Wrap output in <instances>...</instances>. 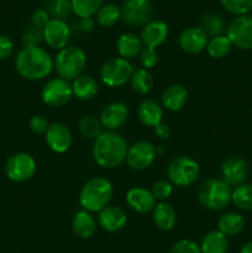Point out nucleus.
I'll use <instances>...</instances> for the list:
<instances>
[{
	"label": "nucleus",
	"mask_w": 252,
	"mask_h": 253,
	"mask_svg": "<svg viewBox=\"0 0 252 253\" xmlns=\"http://www.w3.org/2000/svg\"><path fill=\"white\" fill-rule=\"evenodd\" d=\"M127 151L126 140L115 131H105L94 140V161L96 165L106 169H113L123 165Z\"/></svg>",
	"instance_id": "nucleus-1"
},
{
	"label": "nucleus",
	"mask_w": 252,
	"mask_h": 253,
	"mask_svg": "<svg viewBox=\"0 0 252 253\" xmlns=\"http://www.w3.org/2000/svg\"><path fill=\"white\" fill-rule=\"evenodd\" d=\"M17 73L29 81H39L48 76L54 68L53 58L40 46L24 47L15 59Z\"/></svg>",
	"instance_id": "nucleus-2"
},
{
	"label": "nucleus",
	"mask_w": 252,
	"mask_h": 253,
	"mask_svg": "<svg viewBox=\"0 0 252 253\" xmlns=\"http://www.w3.org/2000/svg\"><path fill=\"white\" fill-rule=\"evenodd\" d=\"M114 194L110 180L103 177H94L82 187L79 203L88 212H99L106 208Z\"/></svg>",
	"instance_id": "nucleus-3"
},
{
	"label": "nucleus",
	"mask_w": 252,
	"mask_h": 253,
	"mask_svg": "<svg viewBox=\"0 0 252 253\" xmlns=\"http://www.w3.org/2000/svg\"><path fill=\"white\" fill-rule=\"evenodd\" d=\"M54 69L59 78L64 81H74L82 76L86 66V54L81 47L67 46L59 49L53 61Z\"/></svg>",
	"instance_id": "nucleus-4"
},
{
	"label": "nucleus",
	"mask_w": 252,
	"mask_h": 253,
	"mask_svg": "<svg viewBox=\"0 0 252 253\" xmlns=\"http://www.w3.org/2000/svg\"><path fill=\"white\" fill-rule=\"evenodd\" d=\"M231 188L220 178H209L202 183L198 190L200 204L209 210H224L231 202Z\"/></svg>",
	"instance_id": "nucleus-5"
},
{
	"label": "nucleus",
	"mask_w": 252,
	"mask_h": 253,
	"mask_svg": "<svg viewBox=\"0 0 252 253\" xmlns=\"http://www.w3.org/2000/svg\"><path fill=\"white\" fill-rule=\"evenodd\" d=\"M200 174V167L198 162L188 156H179L173 158L167 168V175L169 182L175 187H189Z\"/></svg>",
	"instance_id": "nucleus-6"
},
{
	"label": "nucleus",
	"mask_w": 252,
	"mask_h": 253,
	"mask_svg": "<svg viewBox=\"0 0 252 253\" xmlns=\"http://www.w3.org/2000/svg\"><path fill=\"white\" fill-rule=\"evenodd\" d=\"M133 73V66L128 59L123 57H113L104 62L100 69V78L105 85L119 88L130 82Z\"/></svg>",
	"instance_id": "nucleus-7"
},
{
	"label": "nucleus",
	"mask_w": 252,
	"mask_h": 253,
	"mask_svg": "<svg viewBox=\"0 0 252 253\" xmlns=\"http://www.w3.org/2000/svg\"><path fill=\"white\" fill-rule=\"evenodd\" d=\"M73 96L72 85L62 78H52L44 83L41 90V99L51 108H61L69 103Z\"/></svg>",
	"instance_id": "nucleus-8"
},
{
	"label": "nucleus",
	"mask_w": 252,
	"mask_h": 253,
	"mask_svg": "<svg viewBox=\"0 0 252 253\" xmlns=\"http://www.w3.org/2000/svg\"><path fill=\"white\" fill-rule=\"evenodd\" d=\"M121 9V20L130 26H145L152 19L151 0H125Z\"/></svg>",
	"instance_id": "nucleus-9"
},
{
	"label": "nucleus",
	"mask_w": 252,
	"mask_h": 253,
	"mask_svg": "<svg viewBox=\"0 0 252 253\" xmlns=\"http://www.w3.org/2000/svg\"><path fill=\"white\" fill-rule=\"evenodd\" d=\"M35 172H36V162L29 153H15L5 165V174L12 182H26L34 177Z\"/></svg>",
	"instance_id": "nucleus-10"
},
{
	"label": "nucleus",
	"mask_w": 252,
	"mask_h": 253,
	"mask_svg": "<svg viewBox=\"0 0 252 253\" xmlns=\"http://www.w3.org/2000/svg\"><path fill=\"white\" fill-rule=\"evenodd\" d=\"M226 36L231 41L232 46L245 51L252 49V17L247 15L235 17L227 25Z\"/></svg>",
	"instance_id": "nucleus-11"
},
{
	"label": "nucleus",
	"mask_w": 252,
	"mask_h": 253,
	"mask_svg": "<svg viewBox=\"0 0 252 253\" xmlns=\"http://www.w3.org/2000/svg\"><path fill=\"white\" fill-rule=\"evenodd\" d=\"M157 156L156 147L148 141H137L128 147L126 162L128 167L136 170H143L150 167Z\"/></svg>",
	"instance_id": "nucleus-12"
},
{
	"label": "nucleus",
	"mask_w": 252,
	"mask_h": 253,
	"mask_svg": "<svg viewBox=\"0 0 252 253\" xmlns=\"http://www.w3.org/2000/svg\"><path fill=\"white\" fill-rule=\"evenodd\" d=\"M42 31H43V41L51 48H64L71 40V27L63 20L51 19Z\"/></svg>",
	"instance_id": "nucleus-13"
},
{
	"label": "nucleus",
	"mask_w": 252,
	"mask_h": 253,
	"mask_svg": "<svg viewBox=\"0 0 252 253\" xmlns=\"http://www.w3.org/2000/svg\"><path fill=\"white\" fill-rule=\"evenodd\" d=\"M221 179L230 187H237L242 184L247 177L249 166L245 158L240 156H230L221 163Z\"/></svg>",
	"instance_id": "nucleus-14"
},
{
	"label": "nucleus",
	"mask_w": 252,
	"mask_h": 253,
	"mask_svg": "<svg viewBox=\"0 0 252 253\" xmlns=\"http://www.w3.org/2000/svg\"><path fill=\"white\" fill-rule=\"evenodd\" d=\"M207 34L199 26H190L183 30L178 39V43L182 51L188 54H198L204 51L208 46Z\"/></svg>",
	"instance_id": "nucleus-15"
},
{
	"label": "nucleus",
	"mask_w": 252,
	"mask_h": 253,
	"mask_svg": "<svg viewBox=\"0 0 252 253\" xmlns=\"http://www.w3.org/2000/svg\"><path fill=\"white\" fill-rule=\"evenodd\" d=\"M100 123L108 131L123 127L128 119V108L121 101H113L104 106L100 114Z\"/></svg>",
	"instance_id": "nucleus-16"
},
{
	"label": "nucleus",
	"mask_w": 252,
	"mask_h": 253,
	"mask_svg": "<svg viewBox=\"0 0 252 253\" xmlns=\"http://www.w3.org/2000/svg\"><path fill=\"white\" fill-rule=\"evenodd\" d=\"M73 136L68 126L62 123L49 125L46 131V142L48 147L56 153H64L71 148Z\"/></svg>",
	"instance_id": "nucleus-17"
},
{
	"label": "nucleus",
	"mask_w": 252,
	"mask_h": 253,
	"mask_svg": "<svg viewBox=\"0 0 252 253\" xmlns=\"http://www.w3.org/2000/svg\"><path fill=\"white\" fill-rule=\"evenodd\" d=\"M169 35V29L165 21L161 20H151L143 26L141 31V41L143 46L156 49L158 46L165 43Z\"/></svg>",
	"instance_id": "nucleus-18"
},
{
	"label": "nucleus",
	"mask_w": 252,
	"mask_h": 253,
	"mask_svg": "<svg viewBox=\"0 0 252 253\" xmlns=\"http://www.w3.org/2000/svg\"><path fill=\"white\" fill-rule=\"evenodd\" d=\"M126 203L131 210L138 214H146L155 209L156 199L151 190H147L142 187L131 188L126 193Z\"/></svg>",
	"instance_id": "nucleus-19"
},
{
	"label": "nucleus",
	"mask_w": 252,
	"mask_h": 253,
	"mask_svg": "<svg viewBox=\"0 0 252 253\" xmlns=\"http://www.w3.org/2000/svg\"><path fill=\"white\" fill-rule=\"evenodd\" d=\"M127 216L121 208L108 205L98 215V224L108 232H118L126 226Z\"/></svg>",
	"instance_id": "nucleus-20"
},
{
	"label": "nucleus",
	"mask_w": 252,
	"mask_h": 253,
	"mask_svg": "<svg viewBox=\"0 0 252 253\" xmlns=\"http://www.w3.org/2000/svg\"><path fill=\"white\" fill-rule=\"evenodd\" d=\"M137 116L141 124L148 127H155L160 123H162L163 108L158 101L153 99H145L138 105Z\"/></svg>",
	"instance_id": "nucleus-21"
},
{
	"label": "nucleus",
	"mask_w": 252,
	"mask_h": 253,
	"mask_svg": "<svg viewBox=\"0 0 252 253\" xmlns=\"http://www.w3.org/2000/svg\"><path fill=\"white\" fill-rule=\"evenodd\" d=\"M188 101V91L180 84H172L162 93V106L169 111H179Z\"/></svg>",
	"instance_id": "nucleus-22"
},
{
	"label": "nucleus",
	"mask_w": 252,
	"mask_h": 253,
	"mask_svg": "<svg viewBox=\"0 0 252 253\" xmlns=\"http://www.w3.org/2000/svg\"><path fill=\"white\" fill-rule=\"evenodd\" d=\"M153 222L162 231H169L175 226V222H177L175 209L168 203H158L153 209Z\"/></svg>",
	"instance_id": "nucleus-23"
},
{
	"label": "nucleus",
	"mask_w": 252,
	"mask_h": 253,
	"mask_svg": "<svg viewBox=\"0 0 252 253\" xmlns=\"http://www.w3.org/2000/svg\"><path fill=\"white\" fill-rule=\"evenodd\" d=\"M143 43L140 37L131 32L123 34L116 41V49L120 57L125 59L135 58L142 51Z\"/></svg>",
	"instance_id": "nucleus-24"
},
{
	"label": "nucleus",
	"mask_w": 252,
	"mask_h": 253,
	"mask_svg": "<svg viewBox=\"0 0 252 253\" xmlns=\"http://www.w3.org/2000/svg\"><path fill=\"white\" fill-rule=\"evenodd\" d=\"M72 229L74 234L81 239H90L96 231V221L90 212L81 210L74 215L72 220Z\"/></svg>",
	"instance_id": "nucleus-25"
},
{
	"label": "nucleus",
	"mask_w": 252,
	"mask_h": 253,
	"mask_svg": "<svg viewBox=\"0 0 252 253\" xmlns=\"http://www.w3.org/2000/svg\"><path fill=\"white\" fill-rule=\"evenodd\" d=\"M72 90H73V95L77 96L81 100H91L95 98L98 94L99 86L95 79L90 76H79L76 78L72 84Z\"/></svg>",
	"instance_id": "nucleus-26"
},
{
	"label": "nucleus",
	"mask_w": 252,
	"mask_h": 253,
	"mask_svg": "<svg viewBox=\"0 0 252 253\" xmlns=\"http://www.w3.org/2000/svg\"><path fill=\"white\" fill-rule=\"evenodd\" d=\"M229 249V240L219 230L210 231L203 237L200 244L202 253H226Z\"/></svg>",
	"instance_id": "nucleus-27"
},
{
	"label": "nucleus",
	"mask_w": 252,
	"mask_h": 253,
	"mask_svg": "<svg viewBox=\"0 0 252 253\" xmlns=\"http://www.w3.org/2000/svg\"><path fill=\"white\" fill-rule=\"evenodd\" d=\"M217 229L225 236H235L245 229V219L237 212H226L217 221Z\"/></svg>",
	"instance_id": "nucleus-28"
},
{
	"label": "nucleus",
	"mask_w": 252,
	"mask_h": 253,
	"mask_svg": "<svg viewBox=\"0 0 252 253\" xmlns=\"http://www.w3.org/2000/svg\"><path fill=\"white\" fill-rule=\"evenodd\" d=\"M199 27L207 34L208 37L210 36L212 39V37L224 35L227 26L222 16H220L219 14H215V12H209V14H205L200 17Z\"/></svg>",
	"instance_id": "nucleus-29"
},
{
	"label": "nucleus",
	"mask_w": 252,
	"mask_h": 253,
	"mask_svg": "<svg viewBox=\"0 0 252 253\" xmlns=\"http://www.w3.org/2000/svg\"><path fill=\"white\" fill-rule=\"evenodd\" d=\"M120 19V6H118L116 4H113V2L103 4V6L96 12V22H98L99 26L104 27V29H110V27L115 26Z\"/></svg>",
	"instance_id": "nucleus-30"
},
{
	"label": "nucleus",
	"mask_w": 252,
	"mask_h": 253,
	"mask_svg": "<svg viewBox=\"0 0 252 253\" xmlns=\"http://www.w3.org/2000/svg\"><path fill=\"white\" fill-rule=\"evenodd\" d=\"M131 88L135 93L140 94V95H146L150 93L153 88V77L147 69L138 68L133 71L132 77L130 79Z\"/></svg>",
	"instance_id": "nucleus-31"
},
{
	"label": "nucleus",
	"mask_w": 252,
	"mask_h": 253,
	"mask_svg": "<svg viewBox=\"0 0 252 253\" xmlns=\"http://www.w3.org/2000/svg\"><path fill=\"white\" fill-rule=\"evenodd\" d=\"M232 43L226 35L212 37V39L208 42L207 46L208 54L214 59L225 58V57L230 53Z\"/></svg>",
	"instance_id": "nucleus-32"
},
{
	"label": "nucleus",
	"mask_w": 252,
	"mask_h": 253,
	"mask_svg": "<svg viewBox=\"0 0 252 253\" xmlns=\"http://www.w3.org/2000/svg\"><path fill=\"white\" fill-rule=\"evenodd\" d=\"M231 202L234 203L235 207L239 208L240 210L245 211H251L252 210V185L251 184H242L235 187L231 193Z\"/></svg>",
	"instance_id": "nucleus-33"
},
{
	"label": "nucleus",
	"mask_w": 252,
	"mask_h": 253,
	"mask_svg": "<svg viewBox=\"0 0 252 253\" xmlns=\"http://www.w3.org/2000/svg\"><path fill=\"white\" fill-rule=\"evenodd\" d=\"M79 132L82 136L89 140H95L96 137L103 133V125L100 123V119L94 115H85L79 120L78 124Z\"/></svg>",
	"instance_id": "nucleus-34"
},
{
	"label": "nucleus",
	"mask_w": 252,
	"mask_h": 253,
	"mask_svg": "<svg viewBox=\"0 0 252 253\" xmlns=\"http://www.w3.org/2000/svg\"><path fill=\"white\" fill-rule=\"evenodd\" d=\"M72 10L81 19L93 17L104 4V0H71Z\"/></svg>",
	"instance_id": "nucleus-35"
},
{
	"label": "nucleus",
	"mask_w": 252,
	"mask_h": 253,
	"mask_svg": "<svg viewBox=\"0 0 252 253\" xmlns=\"http://www.w3.org/2000/svg\"><path fill=\"white\" fill-rule=\"evenodd\" d=\"M44 10L48 12L49 16H52V19L63 20V21L69 17L71 12H73L71 0H47Z\"/></svg>",
	"instance_id": "nucleus-36"
},
{
	"label": "nucleus",
	"mask_w": 252,
	"mask_h": 253,
	"mask_svg": "<svg viewBox=\"0 0 252 253\" xmlns=\"http://www.w3.org/2000/svg\"><path fill=\"white\" fill-rule=\"evenodd\" d=\"M227 12L236 16H244L252 10V0H219Z\"/></svg>",
	"instance_id": "nucleus-37"
},
{
	"label": "nucleus",
	"mask_w": 252,
	"mask_h": 253,
	"mask_svg": "<svg viewBox=\"0 0 252 253\" xmlns=\"http://www.w3.org/2000/svg\"><path fill=\"white\" fill-rule=\"evenodd\" d=\"M21 41L24 47L39 46L43 41V31L39 29V27H35L31 25V26H29L25 30Z\"/></svg>",
	"instance_id": "nucleus-38"
},
{
	"label": "nucleus",
	"mask_w": 252,
	"mask_h": 253,
	"mask_svg": "<svg viewBox=\"0 0 252 253\" xmlns=\"http://www.w3.org/2000/svg\"><path fill=\"white\" fill-rule=\"evenodd\" d=\"M172 192L173 184L169 180L165 179L157 180V182L152 185V190H151V193H152V195L155 197V199L161 200V202L168 199V198L170 197V194H172Z\"/></svg>",
	"instance_id": "nucleus-39"
},
{
	"label": "nucleus",
	"mask_w": 252,
	"mask_h": 253,
	"mask_svg": "<svg viewBox=\"0 0 252 253\" xmlns=\"http://www.w3.org/2000/svg\"><path fill=\"white\" fill-rule=\"evenodd\" d=\"M138 59H140L141 66L148 71V69L156 67V64L158 63V53L156 52V49L143 47L142 51L138 54Z\"/></svg>",
	"instance_id": "nucleus-40"
},
{
	"label": "nucleus",
	"mask_w": 252,
	"mask_h": 253,
	"mask_svg": "<svg viewBox=\"0 0 252 253\" xmlns=\"http://www.w3.org/2000/svg\"><path fill=\"white\" fill-rule=\"evenodd\" d=\"M169 253H202L200 246L192 240H180L170 247Z\"/></svg>",
	"instance_id": "nucleus-41"
},
{
	"label": "nucleus",
	"mask_w": 252,
	"mask_h": 253,
	"mask_svg": "<svg viewBox=\"0 0 252 253\" xmlns=\"http://www.w3.org/2000/svg\"><path fill=\"white\" fill-rule=\"evenodd\" d=\"M48 127V121H47V119L42 115H35L32 116L31 120H30V128H31L35 133H37V135L46 133Z\"/></svg>",
	"instance_id": "nucleus-42"
},
{
	"label": "nucleus",
	"mask_w": 252,
	"mask_h": 253,
	"mask_svg": "<svg viewBox=\"0 0 252 253\" xmlns=\"http://www.w3.org/2000/svg\"><path fill=\"white\" fill-rule=\"evenodd\" d=\"M49 20H51V16L44 9H36L31 15L32 26L39 27L41 30H43V27L48 24Z\"/></svg>",
	"instance_id": "nucleus-43"
},
{
	"label": "nucleus",
	"mask_w": 252,
	"mask_h": 253,
	"mask_svg": "<svg viewBox=\"0 0 252 253\" xmlns=\"http://www.w3.org/2000/svg\"><path fill=\"white\" fill-rule=\"evenodd\" d=\"M14 51V43L11 39L5 35H0V59H6Z\"/></svg>",
	"instance_id": "nucleus-44"
},
{
	"label": "nucleus",
	"mask_w": 252,
	"mask_h": 253,
	"mask_svg": "<svg viewBox=\"0 0 252 253\" xmlns=\"http://www.w3.org/2000/svg\"><path fill=\"white\" fill-rule=\"evenodd\" d=\"M155 133L157 137H160L161 140H167L170 136V128L167 124L160 123L158 125H156L155 127Z\"/></svg>",
	"instance_id": "nucleus-45"
},
{
	"label": "nucleus",
	"mask_w": 252,
	"mask_h": 253,
	"mask_svg": "<svg viewBox=\"0 0 252 253\" xmlns=\"http://www.w3.org/2000/svg\"><path fill=\"white\" fill-rule=\"evenodd\" d=\"M94 27H95V21L93 20V17H85V19H81V21H79L81 31L90 32L93 31Z\"/></svg>",
	"instance_id": "nucleus-46"
},
{
	"label": "nucleus",
	"mask_w": 252,
	"mask_h": 253,
	"mask_svg": "<svg viewBox=\"0 0 252 253\" xmlns=\"http://www.w3.org/2000/svg\"><path fill=\"white\" fill-rule=\"evenodd\" d=\"M240 253H252V241L245 244L240 250Z\"/></svg>",
	"instance_id": "nucleus-47"
}]
</instances>
